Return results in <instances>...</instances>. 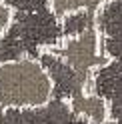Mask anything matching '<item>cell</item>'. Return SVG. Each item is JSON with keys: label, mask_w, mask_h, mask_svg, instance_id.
Here are the masks:
<instances>
[{"label": "cell", "mask_w": 122, "mask_h": 124, "mask_svg": "<svg viewBox=\"0 0 122 124\" xmlns=\"http://www.w3.org/2000/svg\"><path fill=\"white\" fill-rule=\"evenodd\" d=\"M8 4L14 12H32V10H42V8H52L50 0H0Z\"/></svg>", "instance_id": "7"}, {"label": "cell", "mask_w": 122, "mask_h": 124, "mask_svg": "<svg viewBox=\"0 0 122 124\" xmlns=\"http://www.w3.org/2000/svg\"><path fill=\"white\" fill-rule=\"evenodd\" d=\"M68 102H70V106L74 108L76 114L84 116V118L88 122H92V124H104L110 118L108 102H106L102 96L94 94V92H86L84 96L72 98V100H68Z\"/></svg>", "instance_id": "4"}, {"label": "cell", "mask_w": 122, "mask_h": 124, "mask_svg": "<svg viewBox=\"0 0 122 124\" xmlns=\"http://www.w3.org/2000/svg\"><path fill=\"white\" fill-rule=\"evenodd\" d=\"M104 2L108 0H50V6L60 18L66 16L70 12L76 10H90V12H96Z\"/></svg>", "instance_id": "6"}, {"label": "cell", "mask_w": 122, "mask_h": 124, "mask_svg": "<svg viewBox=\"0 0 122 124\" xmlns=\"http://www.w3.org/2000/svg\"><path fill=\"white\" fill-rule=\"evenodd\" d=\"M52 90L54 82L38 58H20L0 64V106H42L52 100Z\"/></svg>", "instance_id": "2"}, {"label": "cell", "mask_w": 122, "mask_h": 124, "mask_svg": "<svg viewBox=\"0 0 122 124\" xmlns=\"http://www.w3.org/2000/svg\"><path fill=\"white\" fill-rule=\"evenodd\" d=\"M0 124H92L76 114L68 100L52 98L50 102L32 108H4L0 106ZM104 124H118L108 118Z\"/></svg>", "instance_id": "3"}, {"label": "cell", "mask_w": 122, "mask_h": 124, "mask_svg": "<svg viewBox=\"0 0 122 124\" xmlns=\"http://www.w3.org/2000/svg\"><path fill=\"white\" fill-rule=\"evenodd\" d=\"M64 40L62 18L52 10L14 12L12 24L0 34V64L20 58H38L42 50Z\"/></svg>", "instance_id": "1"}, {"label": "cell", "mask_w": 122, "mask_h": 124, "mask_svg": "<svg viewBox=\"0 0 122 124\" xmlns=\"http://www.w3.org/2000/svg\"><path fill=\"white\" fill-rule=\"evenodd\" d=\"M92 22H96V12H90V10H76V12H70L66 16H62L64 38L82 34Z\"/></svg>", "instance_id": "5"}]
</instances>
